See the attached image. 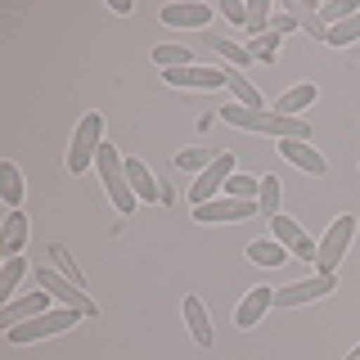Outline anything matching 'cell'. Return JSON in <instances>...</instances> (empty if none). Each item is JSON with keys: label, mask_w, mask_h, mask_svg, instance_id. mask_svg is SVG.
Wrapping results in <instances>:
<instances>
[{"label": "cell", "mask_w": 360, "mask_h": 360, "mask_svg": "<svg viewBox=\"0 0 360 360\" xmlns=\"http://www.w3.org/2000/svg\"><path fill=\"white\" fill-rule=\"evenodd\" d=\"M77 320H82V311H72V307H50L45 315H37V320H27V324H14V329H5V342H14V347H27V342H41V338L68 333Z\"/></svg>", "instance_id": "obj_2"}, {"label": "cell", "mask_w": 360, "mask_h": 360, "mask_svg": "<svg viewBox=\"0 0 360 360\" xmlns=\"http://www.w3.org/2000/svg\"><path fill=\"white\" fill-rule=\"evenodd\" d=\"M185 320H189V333H194L198 347H212V342H217V333H212V320H207V311H202L198 297H185Z\"/></svg>", "instance_id": "obj_18"}, {"label": "cell", "mask_w": 360, "mask_h": 360, "mask_svg": "<svg viewBox=\"0 0 360 360\" xmlns=\"http://www.w3.org/2000/svg\"><path fill=\"white\" fill-rule=\"evenodd\" d=\"M0 194H5L9 212H18V202H22V176H18L14 162H0Z\"/></svg>", "instance_id": "obj_25"}, {"label": "cell", "mask_w": 360, "mask_h": 360, "mask_svg": "<svg viewBox=\"0 0 360 360\" xmlns=\"http://www.w3.org/2000/svg\"><path fill=\"white\" fill-rule=\"evenodd\" d=\"M270 307H275V288H270V284H257V288L239 302L234 324H239V329H252V324H262V315H266Z\"/></svg>", "instance_id": "obj_13"}, {"label": "cell", "mask_w": 360, "mask_h": 360, "mask_svg": "<svg viewBox=\"0 0 360 360\" xmlns=\"http://www.w3.org/2000/svg\"><path fill=\"white\" fill-rule=\"evenodd\" d=\"M99 144H104V117H99V112H86V117L77 122L72 149H68V167H72V172H86L99 158Z\"/></svg>", "instance_id": "obj_4"}, {"label": "cell", "mask_w": 360, "mask_h": 360, "mask_svg": "<svg viewBox=\"0 0 360 360\" xmlns=\"http://www.w3.org/2000/svg\"><path fill=\"white\" fill-rule=\"evenodd\" d=\"M167 86H185V90H221L225 86V68H172V72H162Z\"/></svg>", "instance_id": "obj_11"}, {"label": "cell", "mask_w": 360, "mask_h": 360, "mask_svg": "<svg viewBox=\"0 0 360 360\" xmlns=\"http://www.w3.org/2000/svg\"><path fill=\"white\" fill-rule=\"evenodd\" d=\"M221 14L230 22H248V5H239V0H221Z\"/></svg>", "instance_id": "obj_35"}, {"label": "cell", "mask_w": 360, "mask_h": 360, "mask_svg": "<svg viewBox=\"0 0 360 360\" xmlns=\"http://www.w3.org/2000/svg\"><path fill=\"white\" fill-rule=\"evenodd\" d=\"M270 225H275V239L284 243L292 257H302V262H315V257H320V243H315L311 234H307V230H302L297 221L288 217V212H279V217L270 221Z\"/></svg>", "instance_id": "obj_8"}, {"label": "cell", "mask_w": 360, "mask_h": 360, "mask_svg": "<svg viewBox=\"0 0 360 360\" xmlns=\"http://www.w3.org/2000/svg\"><path fill=\"white\" fill-rule=\"evenodd\" d=\"M360 37V14H352V18H342L338 27H329V41L324 45H352Z\"/></svg>", "instance_id": "obj_33"}, {"label": "cell", "mask_w": 360, "mask_h": 360, "mask_svg": "<svg viewBox=\"0 0 360 360\" xmlns=\"http://www.w3.org/2000/svg\"><path fill=\"white\" fill-rule=\"evenodd\" d=\"M266 32H270V5L266 0H252V5H248V41L266 37Z\"/></svg>", "instance_id": "obj_30"}, {"label": "cell", "mask_w": 360, "mask_h": 360, "mask_svg": "<svg viewBox=\"0 0 360 360\" xmlns=\"http://www.w3.org/2000/svg\"><path fill=\"white\" fill-rule=\"evenodd\" d=\"M347 360H360V347H352V356H347Z\"/></svg>", "instance_id": "obj_37"}, {"label": "cell", "mask_w": 360, "mask_h": 360, "mask_svg": "<svg viewBox=\"0 0 360 360\" xmlns=\"http://www.w3.org/2000/svg\"><path fill=\"white\" fill-rule=\"evenodd\" d=\"M284 14L297 18V27L307 32L311 41H329V27L320 22V9H315V5H307V0H284Z\"/></svg>", "instance_id": "obj_16"}, {"label": "cell", "mask_w": 360, "mask_h": 360, "mask_svg": "<svg viewBox=\"0 0 360 360\" xmlns=\"http://www.w3.org/2000/svg\"><path fill=\"white\" fill-rule=\"evenodd\" d=\"M275 50H279V32H266V37H252V41H248V54H252V59H262V63L275 59Z\"/></svg>", "instance_id": "obj_34"}, {"label": "cell", "mask_w": 360, "mask_h": 360, "mask_svg": "<svg viewBox=\"0 0 360 360\" xmlns=\"http://www.w3.org/2000/svg\"><path fill=\"white\" fill-rule=\"evenodd\" d=\"M248 217H257V202L252 198H212V202H202V207H194V221H202V225L248 221Z\"/></svg>", "instance_id": "obj_9"}, {"label": "cell", "mask_w": 360, "mask_h": 360, "mask_svg": "<svg viewBox=\"0 0 360 360\" xmlns=\"http://www.w3.org/2000/svg\"><path fill=\"white\" fill-rule=\"evenodd\" d=\"M95 167H99V180H104V189H108V198H112V207L117 212H135V189H131V180H127V162L117 158V149L104 140L99 144V158H95Z\"/></svg>", "instance_id": "obj_3"}, {"label": "cell", "mask_w": 360, "mask_h": 360, "mask_svg": "<svg viewBox=\"0 0 360 360\" xmlns=\"http://www.w3.org/2000/svg\"><path fill=\"white\" fill-rule=\"evenodd\" d=\"M356 239V217H338L329 230H324V243H320V257H315V266H320V275H333L338 262L347 257V248Z\"/></svg>", "instance_id": "obj_5"}, {"label": "cell", "mask_w": 360, "mask_h": 360, "mask_svg": "<svg viewBox=\"0 0 360 360\" xmlns=\"http://www.w3.org/2000/svg\"><path fill=\"white\" fill-rule=\"evenodd\" d=\"M248 257H252V266H284L292 252L279 239H257L252 248H248Z\"/></svg>", "instance_id": "obj_21"}, {"label": "cell", "mask_w": 360, "mask_h": 360, "mask_svg": "<svg viewBox=\"0 0 360 360\" xmlns=\"http://www.w3.org/2000/svg\"><path fill=\"white\" fill-rule=\"evenodd\" d=\"M292 27H297V18H292V14H284V9H279V14L270 18V32H279V37H284V32H292Z\"/></svg>", "instance_id": "obj_36"}, {"label": "cell", "mask_w": 360, "mask_h": 360, "mask_svg": "<svg viewBox=\"0 0 360 360\" xmlns=\"http://www.w3.org/2000/svg\"><path fill=\"white\" fill-rule=\"evenodd\" d=\"M352 14H360L356 0H333V5H320V22H324V27H338V22L352 18Z\"/></svg>", "instance_id": "obj_31"}, {"label": "cell", "mask_w": 360, "mask_h": 360, "mask_svg": "<svg viewBox=\"0 0 360 360\" xmlns=\"http://www.w3.org/2000/svg\"><path fill=\"white\" fill-rule=\"evenodd\" d=\"M230 176H234V153H221L217 162H212L194 185H189V202H194V207L212 202V198H217V189H225V180H230Z\"/></svg>", "instance_id": "obj_7"}, {"label": "cell", "mask_w": 360, "mask_h": 360, "mask_svg": "<svg viewBox=\"0 0 360 360\" xmlns=\"http://www.w3.org/2000/svg\"><path fill=\"white\" fill-rule=\"evenodd\" d=\"M50 262H54V270H59V275H63V279H72V284H77V288H86V279H82V270H77V266H72V252H68V248H63V243H54V248H50Z\"/></svg>", "instance_id": "obj_29"}, {"label": "cell", "mask_w": 360, "mask_h": 360, "mask_svg": "<svg viewBox=\"0 0 360 360\" xmlns=\"http://www.w3.org/2000/svg\"><path fill=\"white\" fill-rule=\"evenodd\" d=\"M37 284L50 292L59 307H72V311H82V315H95V302H90L86 292L72 284V279H63L59 270H37Z\"/></svg>", "instance_id": "obj_6"}, {"label": "cell", "mask_w": 360, "mask_h": 360, "mask_svg": "<svg viewBox=\"0 0 360 360\" xmlns=\"http://www.w3.org/2000/svg\"><path fill=\"white\" fill-rule=\"evenodd\" d=\"M225 86L234 90V99H239L243 108H266V104H262V90H257L252 82H248V77L239 72V68H225Z\"/></svg>", "instance_id": "obj_20"}, {"label": "cell", "mask_w": 360, "mask_h": 360, "mask_svg": "<svg viewBox=\"0 0 360 360\" xmlns=\"http://www.w3.org/2000/svg\"><path fill=\"white\" fill-rule=\"evenodd\" d=\"M221 117L239 131H262V135H275V140H311V122L302 117H284L275 108H243V104H225Z\"/></svg>", "instance_id": "obj_1"}, {"label": "cell", "mask_w": 360, "mask_h": 360, "mask_svg": "<svg viewBox=\"0 0 360 360\" xmlns=\"http://www.w3.org/2000/svg\"><path fill=\"white\" fill-rule=\"evenodd\" d=\"M22 239H27V217H22V212H9V217H5V234H0V252H5V262L22 252Z\"/></svg>", "instance_id": "obj_19"}, {"label": "cell", "mask_w": 360, "mask_h": 360, "mask_svg": "<svg viewBox=\"0 0 360 360\" xmlns=\"http://www.w3.org/2000/svg\"><path fill=\"white\" fill-rule=\"evenodd\" d=\"M207 45H212V50H217V54H221V59L230 63V68H239V72H243L248 63H252V54H248V45H234L230 37H207Z\"/></svg>", "instance_id": "obj_24"}, {"label": "cell", "mask_w": 360, "mask_h": 360, "mask_svg": "<svg viewBox=\"0 0 360 360\" xmlns=\"http://www.w3.org/2000/svg\"><path fill=\"white\" fill-rule=\"evenodd\" d=\"M275 149H279V158H288L292 167H302V172H311V176H324V172H329L324 153H315L307 140H279Z\"/></svg>", "instance_id": "obj_14"}, {"label": "cell", "mask_w": 360, "mask_h": 360, "mask_svg": "<svg viewBox=\"0 0 360 360\" xmlns=\"http://www.w3.org/2000/svg\"><path fill=\"white\" fill-rule=\"evenodd\" d=\"M127 180H131V189H135L140 202H162V185H158V176L140 162V158H127Z\"/></svg>", "instance_id": "obj_15"}, {"label": "cell", "mask_w": 360, "mask_h": 360, "mask_svg": "<svg viewBox=\"0 0 360 360\" xmlns=\"http://www.w3.org/2000/svg\"><path fill=\"white\" fill-rule=\"evenodd\" d=\"M257 217H279V180L275 176H262V189H257Z\"/></svg>", "instance_id": "obj_26"}, {"label": "cell", "mask_w": 360, "mask_h": 360, "mask_svg": "<svg viewBox=\"0 0 360 360\" xmlns=\"http://www.w3.org/2000/svg\"><path fill=\"white\" fill-rule=\"evenodd\" d=\"M329 292H333V275H315V279H302V284L275 288V307L288 311V307H302V302H320Z\"/></svg>", "instance_id": "obj_10"}, {"label": "cell", "mask_w": 360, "mask_h": 360, "mask_svg": "<svg viewBox=\"0 0 360 360\" xmlns=\"http://www.w3.org/2000/svg\"><path fill=\"white\" fill-rule=\"evenodd\" d=\"M27 275V262L22 257H9L5 262V270H0V297L5 302H14V292H18V279Z\"/></svg>", "instance_id": "obj_27"}, {"label": "cell", "mask_w": 360, "mask_h": 360, "mask_svg": "<svg viewBox=\"0 0 360 360\" xmlns=\"http://www.w3.org/2000/svg\"><path fill=\"white\" fill-rule=\"evenodd\" d=\"M257 189H262V180H252V176H239V172H234L230 180H225V198H252V202H257Z\"/></svg>", "instance_id": "obj_32"}, {"label": "cell", "mask_w": 360, "mask_h": 360, "mask_svg": "<svg viewBox=\"0 0 360 360\" xmlns=\"http://www.w3.org/2000/svg\"><path fill=\"white\" fill-rule=\"evenodd\" d=\"M162 22H167V27H207L212 9L207 5H167L162 9Z\"/></svg>", "instance_id": "obj_17"}, {"label": "cell", "mask_w": 360, "mask_h": 360, "mask_svg": "<svg viewBox=\"0 0 360 360\" xmlns=\"http://www.w3.org/2000/svg\"><path fill=\"white\" fill-rule=\"evenodd\" d=\"M50 311V292L37 288V292H27V297H14V302H5V311H0V324L5 329H14V324H27V320H37V315Z\"/></svg>", "instance_id": "obj_12"}, {"label": "cell", "mask_w": 360, "mask_h": 360, "mask_svg": "<svg viewBox=\"0 0 360 360\" xmlns=\"http://www.w3.org/2000/svg\"><path fill=\"white\" fill-rule=\"evenodd\" d=\"M153 63L162 68V72H172V68H189V50H185V45H153Z\"/></svg>", "instance_id": "obj_28"}, {"label": "cell", "mask_w": 360, "mask_h": 360, "mask_svg": "<svg viewBox=\"0 0 360 360\" xmlns=\"http://www.w3.org/2000/svg\"><path fill=\"white\" fill-rule=\"evenodd\" d=\"M221 153H225V149H212V144H202V149H185V153H176V167H180V172H198V176H202Z\"/></svg>", "instance_id": "obj_23"}, {"label": "cell", "mask_w": 360, "mask_h": 360, "mask_svg": "<svg viewBox=\"0 0 360 360\" xmlns=\"http://www.w3.org/2000/svg\"><path fill=\"white\" fill-rule=\"evenodd\" d=\"M307 104H315V86L307 82V86H292V90H284V95L275 99V112H284V117H297Z\"/></svg>", "instance_id": "obj_22"}]
</instances>
